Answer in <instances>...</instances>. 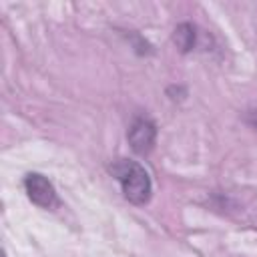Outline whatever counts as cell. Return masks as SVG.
<instances>
[{"mask_svg":"<svg viewBox=\"0 0 257 257\" xmlns=\"http://www.w3.org/2000/svg\"><path fill=\"white\" fill-rule=\"evenodd\" d=\"M112 175L116 177L124 199L131 201L133 205H145L151 199L153 193L151 177L145 171V167L139 165L137 161H128V159L116 161L112 165Z\"/></svg>","mask_w":257,"mask_h":257,"instance_id":"cell-1","label":"cell"},{"mask_svg":"<svg viewBox=\"0 0 257 257\" xmlns=\"http://www.w3.org/2000/svg\"><path fill=\"white\" fill-rule=\"evenodd\" d=\"M249 122H251V124H253V126H257V110H255V112H251V114H249Z\"/></svg>","mask_w":257,"mask_h":257,"instance_id":"cell-5","label":"cell"},{"mask_svg":"<svg viewBox=\"0 0 257 257\" xmlns=\"http://www.w3.org/2000/svg\"><path fill=\"white\" fill-rule=\"evenodd\" d=\"M24 189H26L28 199L42 209H52L58 201L52 183L40 173H28L24 179Z\"/></svg>","mask_w":257,"mask_h":257,"instance_id":"cell-2","label":"cell"},{"mask_svg":"<svg viewBox=\"0 0 257 257\" xmlns=\"http://www.w3.org/2000/svg\"><path fill=\"white\" fill-rule=\"evenodd\" d=\"M155 139H157V126L151 118L139 116L133 120V124L128 128V143H131V149L135 153L147 155L153 149Z\"/></svg>","mask_w":257,"mask_h":257,"instance_id":"cell-3","label":"cell"},{"mask_svg":"<svg viewBox=\"0 0 257 257\" xmlns=\"http://www.w3.org/2000/svg\"><path fill=\"white\" fill-rule=\"evenodd\" d=\"M195 40H197V32H195V26L189 24V22H181V24L175 28V32H173V42L177 44V48H179L181 52L193 50Z\"/></svg>","mask_w":257,"mask_h":257,"instance_id":"cell-4","label":"cell"}]
</instances>
